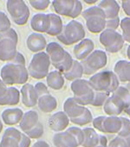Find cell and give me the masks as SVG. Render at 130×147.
Wrapping results in <instances>:
<instances>
[{
    "instance_id": "836d02e7",
    "label": "cell",
    "mask_w": 130,
    "mask_h": 147,
    "mask_svg": "<svg viewBox=\"0 0 130 147\" xmlns=\"http://www.w3.org/2000/svg\"><path fill=\"white\" fill-rule=\"evenodd\" d=\"M121 31H122V38L124 41L130 44V18H123L120 23Z\"/></svg>"
},
{
    "instance_id": "2e32d148",
    "label": "cell",
    "mask_w": 130,
    "mask_h": 147,
    "mask_svg": "<svg viewBox=\"0 0 130 147\" xmlns=\"http://www.w3.org/2000/svg\"><path fill=\"white\" fill-rule=\"evenodd\" d=\"M21 100L26 107H33L38 105V96L35 91L34 86L30 84H24L20 90Z\"/></svg>"
},
{
    "instance_id": "d6986e66",
    "label": "cell",
    "mask_w": 130,
    "mask_h": 147,
    "mask_svg": "<svg viewBox=\"0 0 130 147\" xmlns=\"http://www.w3.org/2000/svg\"><path fill=\"white\" fill-rule=\"evenodd\" d=\"M94 42L89 38H84L74 47V55L78 60H84L94 51Z\"/></svg>"
},
{
    "instance_id": "52a82bcc",
    "label": "cell",
    "mask_w": 130,
    "mask_h": 147,
    "mask_svg": "<svg viewBox=\"0 0 130 147\" xmlns=\"http://www.w3.org/2000/svg\"><path fill=\"white\" fill-rule=\"evenodd\" d=\"M82 18L86 21V27L92 33L103 32L105 30L106 17L102 9L93 6L82 12Z\"/></svg>"
},
{
    "instance_id": "d4e9b609",
    "label": "cell",
    "mask_w": 130,
    "mask_h": 147,
    "mask_svg": "<svg viewBox=\"0 0 130 147\" xmlns=\"http://www.w3.org/2000/svg\"><path fill=\"white\" fill-rule=\"evenodd\" d=\"M114 71L120 81L130 83V62L126 60L118 61L114 67Z\"/></svg>"
},
{
    "instance_id": "d590c367",
    "label": "cell",
    "mask_w": 130,
    "mask_h": 147,
    "mask_svg": "<svg viewBox=\"0 0 130 147\" xmlns=\"http://www.w3.org/2000/svg\"><path fill=\"white\" fill-rule=\"evenodd\" d=\"M109 97V93L105 92H94V99L91 103V105L93 106H102L106 102L107 98Z\"/></svg>"
},
{
    "instance_id": "4dcf8cb0",
    "label": "cell",
    "mask_w": 130,
    "mask_h": 147,
    "mask_svg": "<svg viewBox=\"0 0 130 147\" xmlns=\"http://www.w3.org/2000/svg\"><path fill=\"white\" fill-rule=\"evenodd\" d=\"M84 138L82 145L83 147H94L99 140V134L92 128H84L82 130Z\"/></svg>"
},
{
    "instance_id": "f1b7e54d",
    "label": "cell",
    "mask_w": 130,
    "mask_h": 147,
    "mask_svg": "<svg viewBox=\"0 0 130 147\" xmlns=\"http://www.w3.org/2000/svg\"><path fill=\"white\" fill-rule=\"evenodd\" d=\"M20 92L17 88L10 86L6 95L0 100V105H17L20 100Z\"/></svg>"
},
{
    "instance_id": "b9f144b4",
    "label": "cell",
    "mask_w": 130,
    "mask_h": 147,
    "mask_svg": "<svg viewBox=\"0 0 130 147\" xmlns=\"http://www.w3.org/2000/svg\"><path fill=\"white\" fill-rule=\"evenodd\" d=\"M22 133H23V132L19 131L17 129H16V128H14V127H9V128H7V129L5 131L3 136L10 137V138H15V139H17V141L20 142L21 138H22Z\"/></svg>"
},
{
    "instance_id": "5b68a950",
    "label": "cell",
    "mask_w": 130,
    "mask_h": 147,
    "mask_svg": "<svg viewBox=\"0 0 130 147\" xmlns=\"http://www.w3.org/2000/svg\"><path fill=\"white\" fill-rule=\"evenodd\" d=\"M85 31L82 24L76 20L69 22L63 26L62 32L56 38L65 45H71L84 39Z\"/></svg>"
},
{
    "instance_id": "f6af8a7d",
    "label": "cell",
    "mask_w": 130,
    "mask_h": 147,
    "mask_svg": "<svg viewBox=\"0 0 130 147\" xmlns=\"http://www.w3.org/2000/svg\"><path fill=\"white\" fill-rule=\"evenodd\" d=\"M120 18L119 17L111 18V19H106V24L105 29H109V30H115L117 29L120 25Z\"/></svg>"
},
{
    "instance_id": "4fadbf2b",
    "label": "cell",
    "mask_w": 130,
    "mask_h": 147,
    "mask_svg": "<svg viewBox=\"0 0 130 147\" xmlns=\"http://www.w3.org/2000/svg\"><path fill=\"white\" fill-rule=\"evenodd\" d=\"M126 109L123 101L117 96L112 94L103 105L104 112L110 117H117Z\"/></svg>"
},
{
    "instance_id": "8992f818",
    "label": "cell",
    "mask_w": 130,
    "mask_h": 147,
    "mask_svg": "<svg viewBox=\"0 0 130 147\" xmlns=\"http://www.w3.org/2000/svg\"><path fill=\"white\" fill-rule=\"evenodd\" d=\"M70 89L73 92V98L76 102L82 106L91 105L94 91L89 84V81L85 79H77L71 83Z\"/></svg>"
},
{
    "instance_id": "bcb514c9",
    "label": "cell",
    "mask_w": 130,
    "mask_h": 147,
    "mask_svg": "<svg viewBox=\"0 0 130 147\" xmlns=\"http://www.w3.org/2000/svg\"><path fill=\"white\" fill-rule=\"evenodd\" d=\"M29 146H30V138L25 133H22V138L19 142V147H29Z\"/></svg>"
},
{
    "instance_id": "9c48e42d",
    "label": "cell",
    "mask_w": 130,
    "mask_h": 147,
    "mask_svg": "<svg viewBox=\"0 0 130 147\" xmlns=\"http://www.w3.org/2000/svg\"><path fill=\"white\" fill-rule=\"evenodd\" d=\"M7 11L12 21L17 25H23L29 18V10L23 0H8L6 1Z\"/></svg>"
},
{
    "instance_id": "7402d4cb",
    "label": "cell",
    "mask_w": 130,
    "mask_h": 147,
    "mask_svg": "<svg viewBox=\"0 0 130 147\" xmlns=\"http://www.w3.org/2000/svg\"><path fill=\"white\" fill-rule=\"evenodd\" d=\"M23 115V112L19 108H8L3 111L1 114V117L5 125H15L20 123Z\"/></svg>"
},
{
    "instance_id": "ac0fdd59",
    "label": "cell",
    "mask_w": 130,
    "mask_h": 147,
    "mask_svg": "<svg viewBox=\"0 0 130 147\" xmlns=\"http://www.w3.org/2000/svg\"><path fill=\"white\" fill-rule=\"evenodd\" d=\"M26 45L30 51L38 53L46 48L47 42L44 35L38 32H34L28 36L26 39Z\"/></svg>"
},
{
    "instance_id": "9f6ffc18",
    "label": "cell",
    "mask_w": 130,
    "mask_h": 147,
    "mask_svg": "<svg viewBox=\"0 0 130 147\" xmlns=\"http://www.w3.org/2000/svg\"><path fill=\"white\" fill-rule=\"evenodd\" d=\"M2 130H3V124H2V121L0 120V133H1Z\"/></svg>"
},
{
    "instance_id": "9a60e30c",
    "label": "cell",
    "mask_w": 130,
    "mask_h": 147,
    "mask_svg": "<svg viewBox=\"0 0 130 147\" xmlns=\"http://www.w3.org/2000/svg\"><path fill=\"white\" fill-rule=\"evenodd\" d=\"M70 124V119L64 111L54 113L48 121V125L50 130L56 132H61L65 130Z\"/></svg>"
},
{
    "instance_id": "ee69618b",
    "label": "cell",
    "mask_w": 130,
    "mask_h": 147,
    "mask_svg": "<svg viewBox=\"0 0 130 147\" xmlns=\"http://www.w3.org/2000/svg\"><path fill=\"white\" fill-rule=\"evenodd\" d=\"M34 88H35V91H36L38 96V98H39L40 97L44 96V95L50 94L47 86H46L44 83H42V82L37 83V84L34 85Z\"/></svg>"
},
{
    "instance_id": "7a4b0ae2",
    "label": "cell",
    "mask_w": 130,
    "mask_h": 147,
    "mask_svg": "<svg viewBox=\"0 0 130 147\" xmlns=\"http://www.w3.org/2000/svg\"><path fill=\"white\" fill-rule=\"evenodd\" d=\"M63 111L69 117L70 121L77 125H86L93 121L91 111L76 102L73 98H69L63 103Z\"/></svg>"
},
{
    "instance_id": "cb8c5ba5",
    "label": "cell",
    "mask_w": 130,
    "mask_h": 147,
    "mask_svg": "<svg viewBox=\"0 0 130 147\" xmlns=\"http://www.w3.org/2000/svg\"><path fill=\"white\" fill-rule=\"evenodd\" d=\"M98 7L103 10L105 14L106 19H111L118 17L120 11V6L116 1L114 0H103L98 5Z\"/></svg>"
},
{
    "instance_id": "3957f363",
    "label": "cell",
    "mask_w": 130,
    "mask_h": 147,
    "mask_svg": "<svg viewBox=\"0 0 130 147\" xmlns=\"http://www.w3.org/2000/svg\"><path fill=\"white\" fill-rule=\"evenodd\" d=\"M29 72L25 65L10 62L0 70V78L6 85L24 84L28 81Z\"/></svg>"
},
{
    "instance_id": "db71d44e",
    "label": "cell",
    "mask_w": 130,
    "mask_h": 147,
    "mask_svg": "<svg viewBox=\"0 0 130 147\" xmlns=\"http://www.w3.org/2000/svg\"><path fill=\"white\" fill-rule=\"evenodd\" d=\"M127 57L130 59V45L127 49Z\"/></svg>"
},
{
    "instance_id": "4316f807",
    "label": "cell",
    "mask_w": 130,
    "mask_h": 147,
    "mask_svg": "<svg viewBox=\"0 0 130 147\" xmlns=\"http://www.w3.org/2000/svg\"><path fill=\"white\" fill-rule=\"evenodd\" d=\"M47 85L55 91L61 90L64 85V78L59 71H52L46 77Z\"/></svg>"
},
{
    "instance_id": "ab89813d",
    "label": "cell",
    "mask_w": 130,
    "mask_h": 147,
    "mask_svg": "<svg viewBox=\"0 0 130 147\" xmlns=\"http://www.w3.org/2000/svg\"><path fill=\"white\" fill-rule=\"evenodd\" d=\"M0 147H19V141L10 137L3 136L0 141Z\"/></svg>"
},
{
    "instance_id": "7c38bea8",
    "label": "cell",
    "mask_w": 130,
    "mask_h": 147,
    "mask_svg": "<svg viewBox=\"0 0 130 147\" xmlns=\"http://www.w3.org/2000/svg\"><path fill=\"white\" fill-rule=\"evenodd\" d=\"M93 125L96 130L103 133L118 134L121 127V119L119 117L100 116L93 119Z\"/></svg>"
},
{
    "instance_id": "ffe728a7",
    "label": "cell",
    "mask_w": 130,
    "mask_h": 147,
    "mask_svg": "<svg viewBox=\"0 0 130 147\" xmlns=\"http://www.w3.org/2000/svg\"><path fill=\"white\" fill-rule=\"evenodd\" d=\"M50 17L49 14L38 13L33 16L30 20V27L32 30L38 32H47L50 29Z\"/></svg>"
},
{
    "instance_id": "1f68e13d",
    "label": "cell",
    "mask_w": 130,
    "mask_h": 147,
    "mask_svg": "<svg viewBox=\"0 0 130 147\" xmlns=\"http://www.w3.org/2000/svg\"><path fill=\"white\" fill-rule=\"evenodd\" d=\"M112 94L119 97L123 101L126 108H127L130 105V92L127 89V87L119 86Z\"/></svg>"
},
{
    "instance_id": "603a6c76",
    "label": "cell",
    "mask_w": 130,
    "mask_h": 147,
    "mask_svg": "<svg viewBox=\"0 0 130 147\" xmlns=\"http://www.w3.org/2000/svg\"><path fill=\"white\" fill-rule=\"evenodd\" d=\"M38 123V113L36 111H28L25 113H23L22 119L19 123V127L23 132H26L33 127H35Z\"/></svg>"
},
{
    "instance_id": "f907efd6",
    "label": "cell",
    "mask_w": 130,
    "mask_h": 147,
    "mask_svg": "<svg viewBox=\"0 0 130 147\" xmlns=\"http://www.w3.org/2000/svg\"><path fill=\"white\" fill-rule=\"evenodd\" d=\"M121 4L124 12L130 17V0H123Z\"/></svg>"
},
{
    "instance_id": "83f0119b",
    "label": "cell",
    "mask_w": 130,
    "mask_h": 147,
    "mask_svg": "<svg viewBox=\"0 0 130 147\" xmlns=\"http://www.w3.org/2000/svg\"><path fill=\"white\" fill-rule=\"evenodd\" d=\"M49 17H50V29L46 33L50 36L57 37L62 32V29H63L62 21L60 16L54 14V13H49Z\"/></svg>"
},
{
    "instance_id": "d6a6232c",
    "label": "cell",
    "mask_w": 130,
    "mask_h": 147,
    "mask_svg": "<svg viewBox=\"0 0 130 147\" xmlns=\"http://www.w3.org/2000/svg\"><path fill=\"white\" fill-rule=\"evenodd\" d=\"M108 147H130V136H117L109 142Z\"/></svg>"
},
{
    "instance_id": "60d3db41",
    "label": "cell",
    "mask_w": 130,
    "mask_h": 147,
    "mask_svg": "<svg viewBox=\"0 0 130 147\" xmlns=\"http://www.w3.org/2000/svg\"><path fill=\"white\" fill-rule=\"evenodd\" d=\"M4 38L11 39L13 42H15L16 44H17V41H18L17 33L13 28H11V29H9L8 31L0 33V39H4Z\"/></svg>"
},
{
    "instance_id": "5bb4252c",
    "label": "cell",
    "mask_w": 130,
    "mask_h": 147,
    "mask_svg": "<svg viewBox=\"0 0 130 147\" xmlns=\"http://www.w3.org/2000/svg\"><path fill=\"white\" fill-rule=\"evenodd\" d=\"M17 44L11 39H0V61L11 62L17 53Z\"/></svg>"
},
{
    "instance_id": "c3c4849f",
    "label": "cell",
    "mask_w": 130,
    "mask_h": 147,
    "mask_svg": "<svg viewBox=\"0 0 130 147\" xmlns=\"http://www.w3.org/2000/svg\"><path fill=\"white\" fill-rule=\"evenodd\" d=\"M8 86L3 82V80L0 78V100L2 98H4V97L6 95L7 92H8Z\"/></svg>"
},
{
    "instance_id": "11a10c76",
    "label": "cell",
    "mask_w": 130,
    "mask_h": 147,
    "mask_svg": "<svg viewBox=\"0 0 130 147\" xmlns=\"http://www.w3.org/2000/svg\"><path fill=\"white\" fill-rule=\"evenodd\" d=\"M86 4H88V5H91V4H94L96 1H95V0H93V1H88V0H85V1H84Z\"/></svg>"
},
{
    "instance_id": "74e56055",
    "label": "cell",
    "mask_w": 130,
    "mask_h": 147,
    "mask_svg": "<svg viewBox=\"0 0 130 147\" xmlns=\"http://www.w3.org/2000/svg\"><path fill=\"white\" fill-rule=\"evenodd\" d=\"M11 28V21L5 12L0 11V33L8 31Z\"/></svg>"
},
{
    "instance_id": "30bf717a",
    "label": "cell",
    "mask_w": 130,
    "mask_h": 147,
    "mask_svg": "<svg viewBox=\"0 0 130 147\" xmlns=\"http://www.w3.org/2000/svg\"><path fill=\"white\" fill-rule=\"evenodd\" d=\"M108 57L103 51L95 50L82 61L83 74L91 75L107 65Z\"/></svg>"
},
{
    "instance_id": "f35d334b",
    "label": "cell",
    "mask_w": 130,
    "mask_h": 147,
    "mask_svg": "<svg viewBox=\"0 0 130 147\" xmlns=\"http://www.w3.org/2000/svg\"><path fill=\"white\" fill-rule=\"evenodd\" d=\"M29 3L35 10L44 11L48 8L50 1H49V0H29Z\"/></svg>"
},
{
    "instance_id": "7bdbcfd3",
    "label": "cell",
    "mask_w": 130,
    "mask_h": 147,
    "mask_svg": "<svg viewBox=\"0 0 130 147\" xmlns=\"http://www.w3.org/2000/svg\"><path fill=\"white\" fill-rule=\"evenodd\" d=\"M68 131H70L77 140L78 144L80 145H82V142H83V138H84V135H83V131L82 129L78 128V127H70L67 130Z\"/></svg>"
},
{
    "instance_id": "e575fe53",
    "label": "cell",
    "mask_w": 130,
    "mask_h": 147,
    "mask_svg": "<svg viewBox=\"0 0 130 147\" xmlns=\"http://www.w3.org/2000/svg\"><path fill=\"white\" fill-rule=\"evenodd\" d=\"M25 133L29 138H33V139H38L39 138H41L44 134V126L43 125L39 122L35 127H33L32 129H30L29 131L23 132Z\"/></svg>"
},
{
    "instance_id": "7dc6e473",
    "label": "cell",
    "mask_w": 130,
    "mask_h": 147,
    "mask_svg": "<svg viewBox=\"0 0 130 147\" xmlns=\"http://www.w3.org/2000/svg\"><path fill=\"white\" fill-rule=\"evenodd\" d=\"M12 63H15V64H18V65H25V58L23 57V55L21 53V52H18L16 54L14 59L11 61Z\"/></svg>"
},
{
    "instance_id": "816d5d0a",
    "label": "cell",
    "mask_w": 130,
    "mask_h": 147,
    "mask_svg": "<svg viewBox=\"0 0 130 147\" xmlns=\"http://www.w3.org/2000/svg\"><path fill=\"white\" fill-rule=\"evenodd\" d=\"M32 147H50V146L45 141H38L33 145H32Z\"/></svg>"
},
{
    "instance_id": "6f0895ef",
    "label": "cell",
    "mask_w": 130,
    "mask_h": 147,
    "mask_svg": "<svg viewBox=\"0 0 130 147\" xmlns=\"http://www.w3.org/2000/svg\"><path fill=\"white\" fill-rule=\"evenodd\" d=\"M127 89L129 91V92H130V83H128L127 84Z\"/></svg>"
},
{
    "instance_id": "484cf974",
    "label": "cell",
    "mask_w": 130,
    "mask_h": 147,
    "mask_svg": "<svg viewBox=\"0 0 130 147\" xmlns=\"http://www.w3.org/2000/svg\"><path fill=\"white\" fill-rule=\"evenodd\" d=\"M38 106L39 110L44 113H50L57 107V101L56 98L50 94L40 97L38 101Z\"/></svg>"
},
{
    "instance_id": "44dd1931",
    "label": "cell",
    "mask_w": 130,
    "mask_h": 147,
    "mask_svg": "<svg viewBox=\"0 0 130 147\" xmlns=\"http://www.w3.org/2000/svg\"><path fill=\"white\" fill-rule=\"evenodd\" d=\"M75 4V0H55V1H52L53 8L58 15L70 18L72 17Z\"/></svg>"
},
{
    "instance_id": "277c9868",
    "label": "cell",
    "mask_w": 130,
    "mask_h": 147,
    "mask_svg": "<svg viewBox=\"0 0 130 147\" xmlns=\"http://www.w3.org/2000/svg\"><path fill=\"white\" fill-rule=\"evenodd\" d=\"M93 90L97 92L113 93L119 87V80L113 71L95 73L88 80Z\"/></svg>"
},
{
    "instance_id": "ba28073f",
    "label": "cell",
    "mask_w": 130,
    "mask_h": 147,
    "mask_svg": "<svg viewBox=\"0 0 130 147\" xmlns=\"http://www.w3.org/2000/svg\"><path fill=\"white\" fill-rule=\"evenodd\" d=\"M50 65V61L46 52L36 53L30 59L27 68L29 75L35 79L44 78L49 74Z\"/></svg>"
},
{
    "instance_id": "8d00e7d4",
    "label": "cell",
    "mask_w": 130,
    "mask_h": 147,
    "mask_svg": "<svg viewBox=\"0 0 130 147\" xmlns=\"http://www.w3.org/2000/svg\"><path fill=\"white\" fill-rule=\"evenodd\" d=\"M121 127L120 131L118 132V136L120 137H127L130 136V120L127 117H121Z\"/></svg>"
},
{
    "instance_id": "8fae6325",
    "label": "cell",
    "mask_w": 130,
    "mask_h": 147,
    "mask_svg": "<svg viewBox=\"0 0 130 147\" xmlns=\"http://www.w3.org/2000/svg\"><path fill=\"white\" fill-rule=\"evenodd\" d=\"M99 40L104 46L105 50L110 53H115L121 50L124 45V39L122 36L115 30H105L101 33Z\"/></svg>"
},
{
    "instance_id": "6da1fadb",
    "label": "cell",
    "mask_w": 130,
    "mask_h": 147,
    "mask_svg": "<svg viewBox=\"0 0 130 147\" xmlns=\"http://www.w3.org/2000/svg\"><path fill=\"white\" fill-rule=\"evenodd\" d=\"M46 53L50 58V64L56 71L63 73L71 68L74 61L71 55L59 44L56 42L49 43L46 46Z\"/></svg>"
},
{
    "instance_id": "681fc988",
    "label": "cell",
    "mask_w": 130,
    "mask_h": 147,
    "mask_svg": "<svg viewBox=\"0 0 130 147\" xmlns=\"http://www.w3.org/2000/svg\"><path fill=\"white\" fill-rule=\"evenodd\" d=\"M94 147H108V140L107 138L103 135L99 134V140L97 144Z\"/></svg>"
},
{
    "instance_id": "f5cc1de1",
    "label": "cell",
    "mask_w": 130,
    "mask_h": 147,
    "mask_svg": "<svg viewBox=\"0 0 130 147\" xmlns=\"http://www.w3.org/2000/svg\"><path fill=\"white\" fill-rule=\"evenodd\" d=\"M124 111H125V112H126V113L130 117V105H129L127 108H126V109L124 110Z\"/></svg>"
},
{
    "instance_id": "e0dca14e",
    "label": "cell",
    "mask_w": 130,
    "mask_h": 147,
    "mask_svg": "<svg viewBox=\"0 0 130 147\" xmlns=\"http://www.w3.org/2000/svg\"><path fill=\"white\" fill-rule=\"evenodd\" d=\"M53 144L55 147H78L76 138L68 131L57 132L53 137Z\"/></svg>"
},
{
    "instance_id": "f546056e",
    "label": "cell",
    "mask_w": 130,
    "mask_h": 147,
    "mask_svg": "<svg viewBox=\"0 0 130 147\" xmlns=\"http://www.w3.org/2000/svg\"><path fill=\"white\" fill-rule=\"evenodd\" d=\"M82 75H83V68L82 63H80L77 60H74L71 68L69 71L62 73L64 78H66L68 80H73V81L81 79Z\"/></svg>"
}]
</instances>
